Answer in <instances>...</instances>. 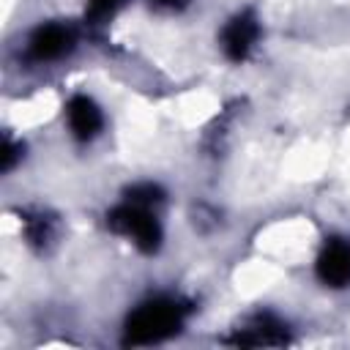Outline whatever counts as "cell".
Returning <instances> with one entry per match:
<instances>
[{"label":"cell","instance_id":"5","mask_svg":"<svg viewBox=\"0 0 350 350\" xmlns=\"http://www.w3.org/2000/svg\"><path fill=\"white\" fill-rule=\"evenodd\" d=\"M257 38H260V22H257L254 11L246 8V11L235 14L224 25V30H221V52L227 55V60L243 63L252 55Z\"/></svg>","mask_w":350,"mask_h":350},{"label":"cell","instance_id":"11","mask_svg":"<svg viewBox=\"0 0 350 350\" xmlns=\"http://www.w3.org/2000/svg\"><path fill=\"white\" fill-rule=\"evenodd\" d=\"M22 142H14L8 134H3V148H0V170L3 172H11L14 164L22 159Z\"/></svg>","mask_w":350,"mask_h":350},{"label":"cell","instance_id":"12","mask_svg":"<svg viewBox=\"0 0 350 350\" xmlns=\"http://www.w3.org/2000/svg\"><path fill=\"white\" fill-rule=\"evenodd\" d=\"M150 5H156L161 11H180L189 5V0H150Z\"/></svg>","mask_w":350,"mask_h":350},{"label":"cell","instance_id":"2","mask_svg":"<svg viewBox=\"0 0 350 350\" xmlns=\"http://www.w3.org/2000/svg\"><path fill=\"white\" fill-rule=\"evenodd\" d=\"M107 227L123 238H131V243L145 254H153L161 246V224L148 211V205H137L126 200L123 205L107 213Z\"/></svg>","mask_w":350,"mask_h":350},{"label":"cell","instance_id":"7","mask_svg":"<svg viewBox=\"0 0 350 350\" xmlns=\"http://www.w3.org/2000/svg\"><path fill=\"white\" fill-rule=\"evenodd\" d=\"M66 115H68V129L79 142H90L104 126V115L98 104L88 96H74L66 107Z\"/></svg>","mask_w":350,"mask_h":350},{"label":"cell","instance_id":"10","mask_svg":"<svg viewBox=\"0 0 350 350\" xmlns=\"http://www.w3.org/2000/svg\"><path fill=\"white\" fill-rule=\"evenodd\" d=\"M123 194H126L129 202H137V205H156V202L164 200V189H161L159 183H153V180L134 183V186H129Z\"/></svg>","mask_w":350,"mask_h":350},{"label":"cell","instance_id":"8","mask_svg":"<svg viewBox=\"0 0 350 350\" xmlns=\"http://www.w3.org/2000/svg\"><path fill=\"white\" fill-rule=\"evenodd\" d=\"M25 238L36 252L49 249V243L57 238V216L44 208H25L22 211Z\"/></svg>","mask_w":350,"mask_h":350},{"label":"cell","instance_id":"9","mask_svg":"<svg viewBox=\"0 0 350 350\" xmlns=\"http://www.w3.org/2000/svg\"><path fill=\"white\" fill-rule=\"evenodd\" d=\"M129 0H88V8H85V22L90 27H101L107 25Z\"/></svg>","mask_w":350,"mask_h":350},{"label":"cell","instance_id":"4","mask_svg":"<svg viewBox=\"0 0 350 350\" xmlns=\"http://www.w3.org/2000/svg\"><path fill=\"white\" fill-rule=\"evenodd\" d=\"M74 46H77V27L68 22H49V25L36 27L27 44V55L30 60L46 63V60H57L68 55Z\"/></svg>","mask_w":350,"mask_h":350},{"label":"cell","instance_id":"1","mask_svg":"<svg viewBox=\"0 0 350 350\" xmlns=\"http://www.w3.org/2000/svg\"><path fill=\"white\" fill-rule=\"evenodd\" d=\"M189 312L191 304L183 298H172V295L150 298L129 314L123 345H153L178 334Z\"/></svg>","mask_w":350,"mask_h":350},{"label":"cell","instance_id":"3","mask_svg":"<svg viewBox=\"0 0 350 350\" xmlns=\"http://www.w3.org/2000/svg\"><path fill=\"white\" fill-rule=\"evenodd\" d=\"M224 342L235 347H282L290 342V334L279 317H273L271 312H257L246 317Z\"/></svg>","mask_w":350,"mask_h":350},{"label":"cell","instance_id":"6","mask_svg":"<svg viewBox=\"0 0 350 350\" xmlns=\"http://www.w3.org/2000/svg\"><path fill=\"white\" fill-rule=\"evenodd\" d=\"M317 276L328 287L350 284V243L342 238H331L317 257Z\"/></svg>","mask_w":350,"mask_h":350}]
</instances>
